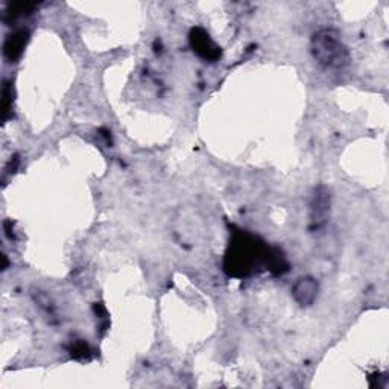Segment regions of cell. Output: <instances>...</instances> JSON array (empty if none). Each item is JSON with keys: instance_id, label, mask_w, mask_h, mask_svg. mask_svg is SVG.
Segmentation results:
<instances>
[{"instance_id": "cell-1", "label": "cell", "mask_w": 389, "mask_h": 389, "mask_svg": "<svg viewBox=\"0 0 389 389\" xmlns=\"http://www.w3.org/2000/svg\"><path fill=\"white\" fill-rule=\"evenodd\" d=\"M272 246L260 237L243 229L233 232L224 257V271L229 277L245 278L260 271H268V260Z\"/></svg>"}, {"instance_id": "cell-2", "label": "cell", "mask_w": 389, "mask_h": 389, "mask_svg": "<svg viewBox=\"0 0 389 389\" xmlns=\"http://www.w3.org/2000/svg\"><path fill=\"white\" fill-rule=\"evenodd\" d=\"M311 48L316 63L327 70H344L350 64V52L336 29L324 28L315 32Z\"/></svg>"}, {"instance_id": "cell-3", "label": "cell", "mask_w": 389, "mask_h": 389, "mask_svg": "<svg viewBox=\"0 0 389 389\" xmlns=\"http://www.w3.org/2000/svg\"><path fill=\"white\" fill-rule=\"evenodd\" d=\"M330 216V192L325 185H320L313 192V197L311 201V224L309 228L311 232H316V229H321Z\"/></svg>"}, {"instance_id": "cell-4", "label": "cell", "mask_w": 389, "mask_h": 389, "mask_svg": "<svg viewBox=\"0 0 389 389\" xmlns=\"http://www.w3.org/2000/svg\"><path fill=\"white\" fill-rule=\"evenodd\" d=\"M189 43L194 54L202 59L210 61V63H215L222 55V50L210 37V34L204 28H199V26L190 31Z\"/></svg>"}, {"instance_id": "cell-5", "label": "cell", "mask_w": 389, "mask_h": 389, "mask_svg": "<svg viewBox=\"0 0 389 389\" xmlns=\"http://www.w3.org/2000/svg\"><path fill=\"white\" fill-rule=\"evenodd\" d=\"M29 41V31L28 29H19L10 34L5 40L3 44V55L10 61V63H15L23 55V50L26 44Z\"/></svg>"}, {"instance_id": "cell-6", "label": "cell", "mask_w": 389, "mask_h": 389, "mask_svg": "<svg viewBox=\"0 0 389 389\" xmlns=\"http://www.w3.org/2000/svg\"><path fill=\"white\" fill-rule=\"evenodd\" d=\"M318 295V281L313 277H302L292 288V297L299 306H311Z\"/></svg>"}, {"instance_id": "cell-7", "label": "cell", "mask_w": 389, "mask_h": 389, "mask_svg": "<svg viewBox=\"0 0 389 389\" xmlns=\"http://www.w3.org/2000/svg\"><path fill=\"white\" fill-rule=\"evenodd\" d=\"M34 10V5L32 3H14V5H10V8L6 10V14H5V20L8 23H13L15 22L19 17H23L26 14H31Z\"/></svg>"}, {"instance_id": "cell-8", "label": "cell", "mask_w": 389, "mask_h": 389, "mask_svg": "<svg viewBox=\"0 0 389 389\" xmlns=\"http://www.w3.org/2000/svg\"><path fill=\"white\" fill-rule=\"evenodd\" d=\"M69 353H70V356L76 360H88L92 356V350H90V347H88V344L81 339L70 344Z\"/></svg>"}, {"instance_id": "cell-9", "label": "cell", "mask_w": 389, "mask_h": 389, "mask_svg": "<svg viewBox=\"0 0 389 389\" xmlns=\"http://www.w3.org/2000/svg\"><path fill=\"white\" fill-rule=\"evenodd\" d=\"M13 110V84L10 81L3 83V90H2V120L6 122L10 118Z\"/></svg>"}]
</instances>
